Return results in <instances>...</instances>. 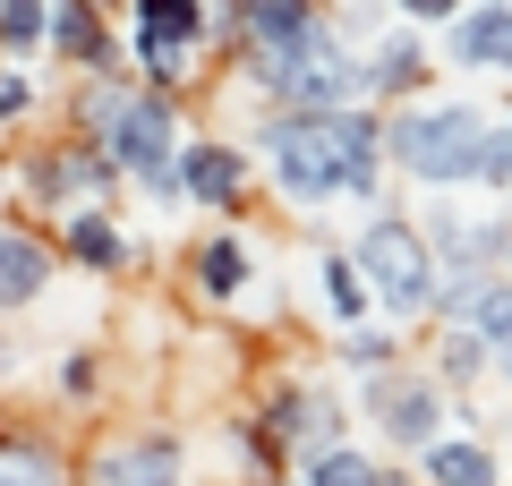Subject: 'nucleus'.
<instances>
[{
    "label": "nucleus",
    "mask_w": 512,
    "mask_h": 486,
    "mask_svg": "<svg viewBox=\"0 0 512 486\" xmlns=\"http://www.w3.org/2000/svg\"><path fill=\"white\" fill-rule=\"evenodd\" d=\"M487 128H495V111H478V103H410V111L384 120V162H393L402 180L453 197V188H478Z\"/></svg>",
    "instance_id": "obj_1"
},
{
    "label": "nucleus",
    "mask_w": 512,
    "mask_h": 486,
    "mask_svg": "<svg viewBox=\"0 0 512 486\" xmlns=\"http://www.w3.org/2000/svg\"><path fill=\"white\" fill-rule=\"evenodd\" d=\"M350 265H359L367 299H376L393 324L436 316V248H427V231H419V222H402L384 197L367 205L359 239H350Z\"/></svg>",
    "instance_id": "obj_2"
},
{
    "label": "nucleus",
    "mask_w": 512,
    "mask_h": 486,
    "mask_svg": "<svg viewBox=\"0 0 512 486\" xmlns=\"http://www.w3.org/2000/svg\"><path fill=\"white\" fill-rule=\"evenodd\" d=\"M256 154H265L274 188L299 214L350 197V180H342V111H265L256 120Z\"/></svg>",
    "instance_id": "obj_3"
},
{
    "label": "nucleus",
    "mask_w": 512,
    "mask_h": 486,
    "mask_svg": "<svg viewBox=\"0 0 512 486\" xmlns=\"http://www.w3.org/2000/svg\"><path fill=\"white\" fill-rule=\"evenodd\" d=\"M94 145H103V154L120 162L154 205H180V197H188V188H180V145H188V128H180V103H171V94H154V86L128 94L120 120H111Z\"/></svg>",
    "instance_id": "obj_4"
},
{
    "label": "nucleus",
    "mask_w": 512,
    "mask_h": 486,
    "mask_svg": "<svg viewBox=\"0 0 512 486\" xmlns=\"http://www.w3.org/2000/svg\"><path fill=\"white\" fill-rule=\"evenodd\" d=\"M128 26H137V69H146L154 94H180L188 60H197V43L222 26L214 0H128Z\"/></svg>",
    "instance_id": "obj_5"
},
{
    "label": "nucleus",
    "mask_w": 512,
    "mask_h": 486,
    "mask_svg": "<svg viewBox=\"0 0 512 486\" xmlns=\"http://www.w3.org/2000/svg\"><path fill=\"white\" fill-rule=\"evenodd\" d=\"M367 418L393 452H427L444 435V384L419 367H384V376H367Z\"/></svg>",
    "instance_id": "obj_6"
},
{
    "label": "nucleus",
    "mask_w": 512,
    "mask_h": 486,
    "mask_svg": "<svg viewBox=\"0 0 512 486\" xmlns=\"http://www.w3.org/2000/svg\"><path fill=\"white\" fill-rule=\"evenodd\" d=\"M77 478L86 486H188V452L180 435L146 427V435H120V444H94Z\"/></svg>",
    "instance_id": "obj_7"
},
{
    "label": "nucleus",
    "mask_w": 512,
    "mask_h": 486,
    "mask_svg": "<svg viewBox=\"0 0 512 486\" xmlns=\"http://www.w3.org/2000/svg\"><path fill=\"white\" fill-rule=\"evenodd\" d=\"M444 60L470 77H512V0H470L444 26Z\"/></svg>",
    "instance_id": "obj_8"
},
{
    "label": "nucleus",
    "mask_w": 512,
    "mask_h": 486,
    "mask_svg": "<svg viewBox=\"0 0 512 486\" xmlns=\"http://www.w3.org/2000/svg\"><path fill=\"white\" fill-rule=\"evenodd\" d=\"M359 69H367V94H402V103H419V94H427V77H436L427 26H384V35L359 52Z\"/></svg>",
    "instance_id": "obj_9"
},
{
    "label": "nucleus",
    "mask_w": 512,
    "mask_h": 486,
    "mask_svg": "<svg viewBox=\"0 0 512 486\" xmlns=\"http://www.w3.org/2000/svg\"><path fill=\"white\" fill-rule=\"evenodd\" d=\"M180 188L205 214H239V197H248V154L222 145V137H188L180 145Z\"/></svg>",
    "instance_id": "obj_10"
},
{
    "label": "nucleus",
    "mask_w": 512,
    "mask_h": 486,
    "mask_svg": "<svg viewBox=\"0 0 512 486\" xmlns=\"http://www.w3.org/2000/svg\"><path fill=\"white\" fill-rule=\"evenodd\" d=\"M222 26L239 35V52H282V43L316 35V26H325V9H316V0H231V9H222Z\"/></svg>",
    "instance_id": "obj_11"
},
{
    "label": "nucleus",
    "mask_w": 512,
    "mask_h": 486,
    "mask_svg": "<svg viewBox=\"0 0 512 486\" xmlns=\"http://www.w3.org/2000/svg\"><path fill=\"white\" fill-rule=\"evenodd\" d=\"M52 52L77 77H111V26L94 0H52Z\"/></svg>",
    "instance_id": "obj_12"
},
{
    "label": "nucleus",
    "mask_w": 512,
    "mask_h": 486,
    "mask_svg": "<svg viewBox=\"0 0 512 486\" xmlns=\"http://www.w3.org/2000/svg\"><path fill=\"white\" fill-rule=\"evenodd\" d=\"M52 290V239L35 231H0V316H18Z\"/></svg>",
    "instance_id": "obj_13"
},
{
    "label": "nucleus",
    "mask_w": 512,
    "mask_h": 486,
    "mask_svg": "<svg viewBox=\"0 0 512 486\" xmlns=\"http://www.w3.org/2000/svg\"><path fill=\"white\" fill-rule=\"evenodd\" d=\"M419 478L427 486H504V461H495L487 435H436L419 452Z\"/></svg>",
    "instance_id": "obj_14"
},
{
    "label": "nucleus",
    "mask_w": 512,
    "mask_h": 486,
    "mask_svg": "<svg viewBox=\"0 0 512 486\" xmlns=\"http://www.w3.org/2000/svg\"><path fill=\"white\" fill-rule=\"evenodd\" d=\"M60 248H69L86 273H120V265H128V239H120V222H111L103 205H77V214H60Z\"/></svg>",
    "instance_id": "obj_15"
},
{
    "label": "nucleus",
    "mask_w": 512,
    "mask_h": 486,
    "mask_svg": "<svg viewBox=\"0 0 512 486\" xmlns=\"http://www.w3.org/2000/svg\"><path fill=\"white\" fill-rule=\"evenodd\" d=\"M188 273H197L205 299H239V290L256 282V256H248V239H239V231H214L197 256H188Z\"/></svg>",
    "instance_id": "obj_16"
},
{
    "label": "nucleus",
    "mask_w": 512,
    "mask_h": 486,
    "mask_svg": "<svg viewBox=\"0 0 512 486\" xmlns=\"http://www.w3.org/2000/svg\"><path fill=\"white\" fill-rule=\"evenodd\" d=\"M487 367H495V342H487V333H478V324H444L436 367H427V376H436L444 393H461V384H478Z\"/></svg>",
    "instance_id": "obj_17"
},
{
    "label": "nucleus",
    "mask_w": 512,
    "mask_h": 486,
    "mask_svg": "<svg viewBox=\"0 0 512 486\" xmlns=\"http://www.w3.org/2000/svg\"><path fill=\"white\" fill-rule=\"evenodd\" d=\"M0 52L9 60L52 52V0H0Z\"/></svg>",
    "instance_id": "obj_18"
},
{
    "label": "nucleus",
    "mask_w": 512,
    "mask_h": 486,
    "mask_svg": "<svg viewBox=\"0 0 512 486\" xmlns=\"http://www.w3.org/2000/svg\"><path fill=\"white\" fill-rule=\"evenodd\" d=\"M333 359H342L350 376H384V367H402V333H393V324H350Z\"/></svg>",
    "instance_id": "obj_19"
},
{
    "label": "nucleus",
    "mask_w": 512,
    "mask_h": 486,
    "mask_svg": "<svg viewBox=\"0 0 512 486\" xmlns=\"http://www.w3.org/2000/svg\"><path fill=\"white\" fill-rule=\"evenodd\" d=\"M316 282H325V307H333L342 324H367V307H376V299H367V282H359V265H350V248H325Z\"/></svg>",
    "instance_id": "obj_20"
},
{
    "label": "nucleus",
    "mask_w": 512,
    "mask_h": 486,
    "mask_svg": "<svg viewBox=\"0 0 512 486\" xmlns=\"http://www.w3.org/2000/svg\"><path fill=\"white\" fill-rule=\"evenodd\" d=\"M0 486H69V478H60V461L35 444V435L0 427Z\"/></svg>",
    "instance_id": "obj_21"
},
{
    "label": "nucleus",
    "mask_w": 512,
    "mask_h": 486,
    "mask_svg": "<svg viewBox=\"0 0 512 486\" xmlns=\"http://www.w3.org/2000/svg\"><path fill=\"white\" fill-rule=\"evenodd\" d=\"M470 324H478V333H487L495 350L512 342V273H495V282L478 290V307H470Z\"/></svg>",
    "instance_id": "obj_22"
},
{
    "label": "nucleus",
    "mask_w": 512,
    "mask_h": 486,
    "mask_svg": "<svg viewBox=\"0 0 512 486\" xmlns=\"http://www.w3.org/2000/svg\"><path fill=\"white\" fill-rule=\"evenodd\" d=\"M478 188L512 197V120H495V128H487V154H478Z\"/></svg>",
    "instance_id": "obj_23"
},
{
    "label": "nucleus",
    "mask_w": 512,
    "mask_h": 486,
    "mask_svg": "<svg viewBox=\"0 0 512 486\" xmlns=\"http://www.w3.org/2000/svg\"><path fill=\"white\" fill-rule=\"evenodd\" d=\"M384 9H393L402 26H436V35H444V26H453L461 9H470V0H384Z\"/></svg>",
    "instance_id": "obj_24"
},
{
    "label": "nucleus",
    "mask_w": 512,
    "mask_h": 486,
    "mask_svg": "<svg viewBox=\"0 0 512 486\" xmlns=\"http://www.w3.org/2000/svg\"><path fill=\"white\" fill-rule=\"evenodd\" d=\"M94 384H103V359H94V350H69V367H60V393H69V401H86Z\"/></svg>",
    "instance_id": "obj_25"
},
{
    "label": "nucleus",
    "mask_w": 512,
    "mask_h": 486,
    "mask_svg": "<svg viewBox=\"0 0 512 486\" xmlns=\"http://www.w3.org/2000/svg\"><path fill=\"white\" fill-rule=\"evenodd\" d=\"M26 111H35V77L0 69V128H9V120H26Z\"/></svg>",
    "instance_id": "obj_26"
},
{
    "label": "nucleus",
    "mask_w": 512,
    "mask_h": 486,
    "mask_svg": "<svg viewBox=\"0 0 512 486\" xmlns=\"http://www.w3.org/2000/svg\"><path fill=\"white\" fill-rule=\"evenodd\" d=\"M376 486H427V478H402V469H376Z\"/></svg>",
    "instance_id": "obj_27"
},
{
    "label": "nucleus",
    "mask_w": 512,
    "mask_h": 486,
    "mask_svg": "<svg viewBox=\"0 0 512 486\" xmlns=\"http://www.w3.org/2000/svg\"><path fill=\"white\" fill-rule=\"evenodd\" d=\"M495 376H504V384H512V342H504V350H495Z\"/></svg>",
    "instance_id": "obj_28"
},
{
    "label": "nucleus",
    "mask_w": 512,
    "mask_h": 486,
    "mask_svg": "<svg viewBox=\"0 0 512 486\" xmlns=\"http://www.w3.org/2000/svg\"><path fill=\"white\" fill-rule=\"evenodd\" d=\"M0 376H9V342H0Z\"/></svg>",
    "instance_id": "obj_29"
},
{
    "label": "nucleus",
    "mask_w": 512,
    "mask_h": 486,
    "mask_svg": "<svg viewBox=\"0 0 512 486\" xmlns=\"http://www.w3.org/2000/svg\"><path fill=\"white\" fill-rule=\"evenodd\" d=\"M504 120H512V103H504Z\"/></svg>",
    "instance_id": "obj_30"
},
{
    "label": "nucleus",
    "mask_w": 512,
    "mask_h": 486,
    "mask_svg": "<svg viewBox=\"0 0 512 486\" xmlns=\"http://www.w3.org/2000/svg\"><path fill=\"white\" fill-rule=\"evenodd\" d=\"M0 188H9V180H0Z\"/></svg>",
    "instance_id": "obj_31"
}]
</instances>
